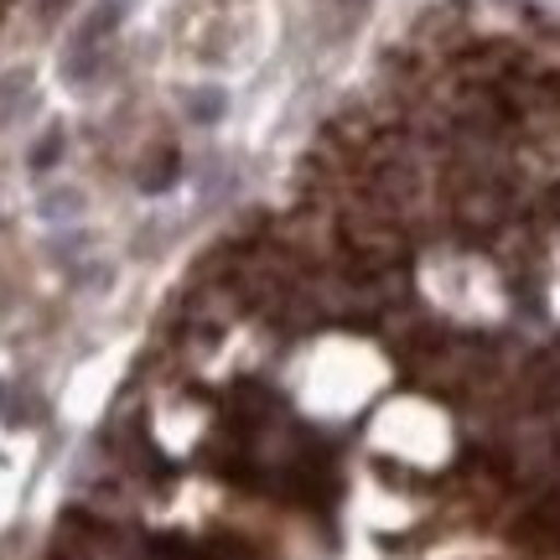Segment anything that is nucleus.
<instances>
[{
    "label": "nucleus",
    "mask_w": 560,
    "mask_h": 560,
    "mask_svg": "<svg viewBox=\"0 0 560 560\" xmlns=\"http://www.w3.org/2000/svg\"><path fill=\"white\" fill-rule=\"evenodd\" d=\"M26 104H32V73L16 68V73H5V79H0V125H11Z\"/></svg>",
    "instance_id": "obj_2"
},
{
    "label": "nucleus",
    "mask_w": 560,
    "mask_h": 560,
    "mask_svg": "<svg viewBox=\"0 0 560 560\" xmlns=\"http://www.w3.org/2000/svg\"><path fill=\"white\" fill-rule=\"evenodd\" d=\"M58 156H62V130H47V136L37 140V151H32V172H47Z\"/></svg>",
    "instance_id": "obj_4"
},
{
    "label": "nucleus",
    "mask_w": 560,
    "mask_h": 560,
    "mask_svg": "<svg viewBox=\"0 0 560 560\" xmlns=\"http://www.w3.org/2000/svg\"><path fill=\"white\" fill-rule=\"evenodd\" d=\"M0 395H5V389H0Z\"/></svg>",
    "instance_id": "obj_6"
},
{
    "label": "nucleus",
    "mask_w": 560,
    "mask_h": 560,
    "mask_svg": "<svg viewBox=\"0 0 560 560\" xmlns=\"http://www.w3.org/2000/svg\"><path fill=\"white\" fill-rule=\"evenodd\" d=\"M223 109H229V100H223V89H198L192 100H187V115L198 125H219Z\"/></svg>",
    "instance_id": "obj_3"
},
{
    "label": "nucleus",
    "mask_w": 560,
    "mask_h": 560,
    "mask_svg": "<svg viewBox=\"0 0 560 560\" xmlns=\"http://www.w3.org/2000/svg\"><path fill=\"white\" fill-rule=\"evenodd\" d=\"M182 177V156L172 151V145H161L156 156L140 166V192H172Z\"/></svg>",
    "instance_id": "obj_1"
},
{
    "label": "nucleus",
    "mask_w": 560,
    "mask_h": 560,
    "mask_svg": "<svg viewBox=\"0 0 560 560\" xmlns=\"http://www.w3.org/2000/svg\"><path fill=\"white\" fill-rule=\"evenodd\" d=\"M42 213L58 219V213H79V192H58V198H42Z\"/></svg>",
    "instance_id": "obj_5"
}]
</instances>
